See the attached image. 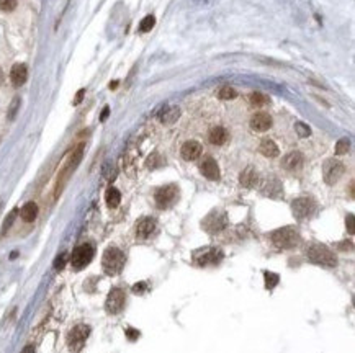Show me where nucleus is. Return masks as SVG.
<instances>
[{"mask_svg":"<svg viewBox=\"0 0 355 353\" xmlns=\"http://www.w3.org/2000/svg\"><path fill=\"white\" fill-rule=\"evenodd\" d=\"M82 154H84V144L77 146L76 149L72 151L71 157L68 159V162H66L64 168L61 170V173H59L57 176V183H56V190H54V196H59V193L62 191L66 182L69 180V176L74 173V170L77 168V165L80 164V160H82Z\"/></svg>","mask_w":355,"mask_h":353,"instance_id":"obj_1","label":"nucleus"},{"mask_svg":"<svg viewBox=\"0 0 355 353\" xmlns=\"http://www.w3.org/2000/svg\"><path fill=\"white\" fill-rule=\"evenodd\" d=\"M308 259L309 262H313L316 265H321V267H336L337 265V257L334 252L322 244H313L308 249Z\"/></svg>","mask_w":355,"mask_h":353,"instance_id":"obj_2","label":"nucleus"},{"mask_svg":"<svg viewBox=\"0 0 355 353\" xmlns=\"http://www.w3.org/2000/svg\"><path fill=\"white\" fill-rule=\"evenodd\" d=\"M270 239L278 249H293L301 242L300 232L295 229V227H290V226L273 231Z\"/></svg>","mask_w":355,"mask_h":353,"instance_id":"obj_3","label":"nucleus"},{"mask_svg":"<svg viewBox=\"0 0 355 353\" xmlns=\"http://www.w3.org/2000/svg\"><path fill=\"white\" fill-rule=\"evenodd\" d=\"M123 265H124V254L121 252L120 249L110 247V249L105 250L103 259H102V267H103V271H105L107 275L120 273Z\"/></svg>","mask_w":355,"mask_h":353,"instance_id":"obj_4","label":"nucleus"},{"mask_svg":"<svg viewBox=\"0 0 355 353\" xmlns=\"http://www.w3.org/2000/svg\"><path fill=\"white\" fill-rule=\"evenodd\" d=\"M93 254H95V249H93L90 244H82V245H79V247L72 252V255H71V263H72V267L76 268V270L85 268L87 265L92 262Z\"/></svg>","mask_w":355,"mask_h":353,"instance_id":"obj_5","label":"nucleus"},{"mask_svg":"<svg viewBox=\"0 0 355 353\" xmlns=\"http://www.w3.org/2000/svg\"><path fill=\"white\" fill-rule=\"evenodd\" d=\"M88 334H90V327H88V326L80 324V326L74 327L71 332L68 334V345H69V348L72 351H80V350H82Z\"/></svg>","mask_w":355,"mask_h":353,"instance_id":"obj_6","label":"nucleus"},{"mask_svg":"<svg viewBox=\"0 0 355 353\" xmlns=\"http://www.w3.org/2000/svg\"><path fill=\"white\" fill-rule=\"evenodd\" d=\"M344 173V164L339 162L336 159H329L324 162L322 165V176H324V182L328 185H334V183L341 179Z\"/></svg>","mask_w":355,"mask_h":353,"instance_id":"obj_7","label":"nucleus"},{"mask_svg":"<svg viewBox=\"0 0 355 353\" xmlns=\"http://www.w3.org/2000/svg\"><path fill=\"white\" fill-rule=\"evenodd\" d=\"M154 198H156V204L159 208H169L179 198V188L175 185H166L156 191V196Z\"/></svg>","mask_w":355,"mask_h":353,"instance_id":"obj_8","label":"nucleus"},{"mask_svg":"<svg viewBox=\"0 0 355 353\" xmlns=\"http://www.w3.org/2000/svg\"><path fill=\"white\" fill-rule=\"evenodd\" d=\"M193 259L197 263L200 265H216L223 260V252L219 249H211V247H206V249H200L198 252L193 254Z\"/></svg>","mask_w":355,"mask_h":353,"instance_id":"obj_9","label":"nucleus"},{"mask_svg":"<svg viewBox=\"0 0 355 353\" xmlns=\"http://www.w3.org/2000/svg\"><path fill=\"white\" fill-rule=\"evenodd\" d=\"M226 224H228V221H226L224 213H219V211L210 213V215L206 216L205 221H203L205 231H208L210 234H216L219 231H223L226 227Z\"/></svg>","mask_w":355,"mask_h":353,"instance_id":"obj_10","label":"nucleus"},{"mask_svg":"<svg viewBox=\"0 0 355 353\" xmlns=\"http://www.w3.org/2000/svg\"><path fill=\"white\" fill-rule=\"evenodd\" d=\"M292 209H293V215L297 216L298 219H305L309 218L314 213L316 209V204L311 198H298L292 203Z\"/></svg>","mask_w":355,"mask_h":353,"instance_id":"obj_11","label":"nucleus"},{"mask_svg":"<svg viewBox=\"0 0 355 353\" xmlns=\"http://www.w3.org/2000/svg\"><path fill=\"white\" fill-rule=\"evenodd\" d=\"M124 301H126V296H124L123 290H120V288L112 290V293H110L108 298H107V304H105L107 312L118 314L124 307Z\"/></svg>","mask_w":355,"mask_h":353,"instance_id":"obj_12","label":"nucleus"},{"mask_svg":"<svg viewBox=\"0 0 355 353\" xmlns=\"http://www.w3.org/2000/svg\"><path fill=\"white\" fill-rule=\"evenodd\" d=\"M200 170L208 180H219V167L213 157H205L202 164H200Z\"/></svg>","mask_w":355,"mask_h":353,"instance_id":"obj_13","label":"nucleus"},{"mask_svg":"<svg viewBox=\"0 0 355 353\" xmlns=\"http://www.w3.org/2000/svg\"><path fill=\"white\" fill-rule=\"evenodd\" d=\"M183 160H197L202 156V144L198 141H187L180 149Z\"/></svg>","mask_w":355,"mask_h":353,"instance_id":"obj_14","label":"nucleus"},{"mask_svg":"<svg viewBox=\"0 0 355 353\" xmlns=\"http://www.w3.org/2000/svg\"><path fill=\"white\" fill-rule=\"evenodd\" d=\"M272 126V118L267 113H257L250 120V128L257 132H264Z\"/></svg>","mask_w":355,"mask_h":353,"instance_id":"obj_15","label":"nucleus"},{"mask_svg":"<svg viewBox=\"0 0 355 353\" xmlns=\"http://www.w3.org/2000/svg\"><path fill=\"white\" fill-rule=\"evenodd\" d=\"M154 229H156V221H154L152 218H143V219L138 221V226H136L138 237H141V239L149 237V235L154 232Z\"/></svg>","mask_w":355,"mask_h":353,"instance_id":"obj_16","label":"nucleus"},{"mask_svg":"<svg viewBox=\"0 0 355 353\" xmlns=\"http://www.w3.org/2000/svg\"><path fill=\"white\" fill-rule=\"evenodd\" d=\"M259 173L254 167H247L246 170H244L239 176V182H241V185L242 187H246V188H255L259 185Z\"/></svg>","mask_w":355,"mask_h":353,"instance_id":"obj_17","label":"nucleus"},{"mask_svg":"<svg viewBox=\"0 0 355 353\" xmlns=\"http://www.w3.org/2000/svg\"><path fill=\"white\" fill-rule=\"evenodd\" d=\"M26 77H28V70H26V65L25 64H15L12 70H10V79H12V84L15 87H21L26 82Z\"/></svg>","mask_w":355,"mask_h":353,"instance_id":"obj_18","label":"nucleus"},{"mask_svg":"<svg viewBox=\"0 0 355 353\" xmlns=\"http://www.w3.org/2000/svg\"><path fill=\"white\" fill-rule=\"evenodd\" d=\"M208 139H210V143L214 144V146H223L229 139V134H228V131L223 126H214V128L210 129Z\"/></svg>","mask_w":355,"mask_h":353,"instance_id":"obj_19","label":"nucleus"},{"mask_svg":"<svg viewBox=\"0 0 355 353\" xmlns=\"http://www.w3.org/2000/svg\"><path fill=\"white\" fill-rule=\"evenodd\" d=\"M301 165H303V154L298 151L290 152L283 159V167L286 168V170H297V168H300Z\"/></svg>","mask_w":355,"mask_h":353,"instance_id":"obj_20","label":"nucleus"},{"mask_svg":"<svg viewBox=\"0 0 355 353\" xmlns=\"http://www.w3.org/2000/svg\"><path fill=\"white\" fill-rule=\"evenodd\" d=\"M262 191H264V195H267V196H270V198H280V196H283V188H282V185H280V182L275 180V179L265 182V185H264Z\"/></svg>","mask_w":355,"mask_h":353,"instance_id":"obj_21","label":"nucleus"},{"mask_svg":"<svg viewBox=\"0 0 355 353\" xmlns=\"http://www.w3.org/2000/svg\"><path fill=\"white\" fill-rule=\"evenodd\" d=\"M180 116L179 107H166L160 113V121L164 124H174Z\"/></svg>","mask_w":355,"mask_h":353,"instance_id":"obj_22","label":"nucleus"},{"mask_svg":"<svg viewBox=\"0 0 355 353\" xmlns=\"http://www.w3.org/2000/svg\"><path fill=\"white\" fill-rule=\"evenodd\" d=\"M20 215H21V219H23V221H26V223H31V221H35L36 216H38V206H36V203L29 201V203H26L23 206V208H21Z\"/></svg>","mask_w":355,"mask_h":353,"instance_id":"obj_23","label":"nucleus"},{"mask_svg":"<svg viewBox=\"0 0 355 353\" xmlns=\"http://www.w3.org/2000/svg\"><path fill=\"white\" fill-rule=\"evenodd\" d=\"M261 152L264 154L265 157H277L280 151H278V146L272 141V139H264V141L261 143Z\"/></svg>","mask_w":355,"mask_h":353,"instance_id":"obj_24","label":"nucleus"},{"mask_svg":"<svg viewBox=\"0 0 355 353\" xmlns=\"http://www.w3.org/2000/svg\"><path fill=\"white\" fill-rule=\"evenodd\" d=\"M105 201H107V204L110 206V208H116V206L120 204V201H121V193L115 187H110L107 190V193H105Z\"/></svg>","mask_w":355,"mask_h":353,"instance_id":"obj_25","label":"nucleus"},{"mask_svg":"<svg viewBox=\"0 0 355 353\" xmlns=\"http://www.w3.org/2000/svg\"><path fill=\"white\" fill-rule=\"evenodd\" d=\"M249 101H250V105H252V107H264V105H267L270 100H269L267 95H264L261 92H254V93H250Z\"/></svg>","mask_w":355,"mask_h":353,"instance_id":"obj_26","label":"nucleus"},{"mask_svg":"<svg viewBox=\"0 0 355 353\" xmlns=\"http://www.w3.org/2000/svg\"><path fill=\"white\" fill-rule=\"evenodd\" d=\"M154 23H156V18L152 17V15H147V17L143 18V21L139 23V31L141 33H147V31H151Z\"/></svg>","mask_w":355,"mask_h":353,"instance_id":"obj_27","label":"nucleus"},{"mask_svg":"<svg viewBox=\"0 0 355 353\" xmlns=\"http://www.w3.org/2000/svg\"><path fill=\"white\" fill-rule=\"evenodd\" d=\"M236 90L233 87H221L219 88V92H218V97L221 98V100H233V98H236Z\"/></svg>","mask_w":355,"mask_h":353,"instance_id":"obj_28","label":"nucleus"},{"mask_svg":"<svg viewBox=\"0 0 355 353\" xmlns=\"http://www.w3.org/2000/svg\"><path fill=\"white\" fill-rule=\"evenodd\" d=\"M278 283V275L272 273V271H265V286L267 290H273Z\"/></svg>","mask_w":355,"mask_h":353,"instance_id":"obj_29","label":"nucleus"},{"mask_svg":"<svg viewBox=\"0 0 355 353\" xmlns=\"http://www.w3.org/2000/svg\"><path fill=\"white\" fill-rule=\"evenodd\" d=\"M349 147H350V141L349 139H341V141H337L336 144V154H339V156H344V154L349 152Z\"/></svg>","mask_w":355,"mask_h":353,"instance_id":"obj_30","label":"nucleus"},{"mask_svg":"<svg viewBox=\"0 0 355 353\" xmlns=\"http://www.w3.org/2000/svg\"><path fill=\"white\" fill-rule=\"evenodd\" d=\"M162 164H164V160H162V157L159 156V154H152V156L147 159V162H146V165L149 167V168H157Z\"/></svg>","mask_w":355,"mask_h":353,"instance_id":"obj_31","label":"nucleus"},{"mask_svg":"<svg viewBox=\"0 0 355 353\" xmlns=\"http://www.w3.org/2000/svg\"><path fill=\"white\" fill-rule=\"evenodd\" d=\"M295 129H297V132H298L300 137H306V136L311 134V129H309L308 124L301 123V121H298L297 124H295Z\"/></svg>","mask_w":355,"mask_h":353,"instance_id":"obj_32","label":"nucleus"},{"mask_svg":"<svg viewBox=\"0 0 355 353\" xmlns=\"http://www.w3.org/2000/svg\"><path fill=\"white\" fill-rule=\"evenodd\" d=\"M15 218H17V209H13V211H10V215L5 218V221H4V226H2V234H5L7 231L10 229V226L13 224V221H15Z\"/></svg>","mask_w":355,"mask_h":353,"instance_id":"obj_33","label":"nucleus"},{"mask_svg":"<svg viewBox=\"0 0 355 353\" xmlns=\"http://www.w3.org/2000/svg\"><path fill=\"white\" fill-rule=\"evenodd\" d=\"M17 7V0H0V10L2 12H12Z\"/></svg>","mask_w":355,"mask_h":353,"instance_id":"obj_34","label":"nucleus"},{"mask_svg":"<svg viewBox=\"0 0 355 353\" xmlns=\"http://www.w3.org/2000/svg\"><path fill=\"white\" fill-rule=\"evenodd\" d=\"M345 226H347V231H349L350 234L355 232V227H353V215H347V218H345Z\"/></svg>","mask_w":355,"mask_h":353,"instance_id":"obj_35","label":"nucleus"},{"mask_svg":"<svg viewBox=\"0 0 355 353\" xmlns=\"http://www.w3.org/2000/svg\"><path fill=\"white\" fill-rule=\"evenodd\" d=\"M64 263H66V254H61V255H59L57 259L54 260V268H56V270H62Z\"/></svg>","mask_w":355,"mask_h":353,"instance_id":"obj_36","label":"nucleus"},{"mask_svg":"<svg viewBox=\"0 0 355 353\" xmlns=\"http://www.w3.org/2000/svg\"><path fill=\"white\" fill-rule=\"evenodd\" d=\"M144 288H146V283H139V285L133 286V291L138 293V294H141V293H144Z\"/></svg>","mask_w":355,"mask_h":353,"instance_id":"obj_37","label":"nucleus"},{"mask_svg":"<svg viewBox=\"0 0 355 353\" xmlns=\"http://www.w3.org/2000/svg\"><path fill=\"white\" fill-rule=\"evenodd\" d=\"M18 103H20V100H13V103H12L10 115H9V118H10V120H12V118L15 116V112H17V107H18Z\"/></svg>","mask_w":355,"mask_h":353,"instance_id":"obj_38","label":"nucleus"},{"mask_svg":"<svg viewBox=\"0 0 355 353\" xmlns=\"http://www.w3.org/2000/svg\"><path fill=\"white\" fill-rule=\"evenodd\" d=\"M128 338L130 340H135V338H138L139 337V332H136V330H133V329H128Z\"/></svg>","mask_w":355,"mask_h":353,"instance_id":"obj_39","label":"nucleus"},{"mask_svg":"<svg viewBox=\"0 0 355 353\" xmlns=\"http://www.w3.org/2000/svg\"><path fill=\"white\" fill-rule=\"evenodd\" d=\"M21 353H35V348H33V345H26V347L21 350Z\"/></svg>","mask_w":355,"mask_h":353,"instance_id":"obj_40","label":"nucleus"},{"mask_svg":"<svg viewBox=\"0 0 355 353\" xmlns=\"http://www.w3.org/2000/svg\"><path fill=\"white\" fill-rule=\"evenodd\" d=\"M82 97H84V90H80V92L77 93V97H76V100H74V103H76V105H77V103H79L80 100H82Z\"/></svg>","mask_w":355,"mask_h":353,"instance_id":"obj_41","label":"nucleus"},{"mask_svg":"<svg viewBox=\"0 0 355 353\" xmlns=\"http://www.w3.org/2000/svg\"><path fill=\"white\" fill-rule=\"evenodd\" d=\"M108 112H110V110H108V107H107L105 110H103V113H102V121H105V118L108 116Z\"/></svg>","mask_w":355,"mask_h":353,"instance_id":"obj_42","label":"nucleus"},{"mask_svg":"<svg viewBox=\"0 0 355 353\" xmlns=\"http://www.w3.org/2000/svg\"><path fill=\"white\" fill-rule=\"evenodd\" d=\"M0 84H4V72L0 69Z\"/></svg>","mask_w":355,"mask_h":353,"instance_id":"obj_43","label":"nucleus"}]
</instances>
